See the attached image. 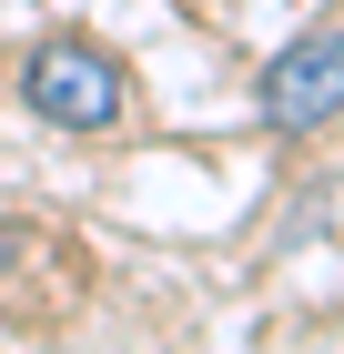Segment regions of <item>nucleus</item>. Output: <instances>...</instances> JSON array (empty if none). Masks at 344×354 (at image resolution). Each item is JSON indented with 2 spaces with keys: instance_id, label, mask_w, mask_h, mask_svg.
Returning <instances> with one entry per match:
<instances>
[{
  "instance_id": "obj_1",
  "label": "nucleus",
  "mask_w": 344,
  "mask_h": 354,
  "mask_svg": "<svg viewBox=\"0 0 344 354\" xmlns=\"http://www.w3.org/2000/svg\"><path fill=\"white\" fill-rule=\"evenodd\" d=\"M122 61L102 51V41H81V30H51L41 51L21 61V102L51 122V132H111L122 122Z\"/></svg>"
},
{
  "instance_id": "obj_2",
  "label": "nucleus",
  "mask_w": 344,
  "mask_h": 354,
  "mask_svg": "<svg viewBox=\"0 0 344 354\" xmlns=\"http://www.w3.org/2000/svg\"><path fill=\"white\" fill-rule=\"evenodd\" d=\"M324 122H344V30L314 21L264 61V132L273 142H314Z\"/></svg>"
},
{
  "instance_id": "obj_3",
  "label": "nucleus",
  "mask_w": 344,
  "mask_h": 354,
  "mask_svg": "<svg viewBox=\"0 0 344 354\" xmlns=\"http://www.w3.org/2000/svg\"><path fill=\"white\" fill-rule=\"evenodd\" d=\"M21 253H30V233H21V223H0V273L21 263Z\"/></svg>"
}]
</instances>
